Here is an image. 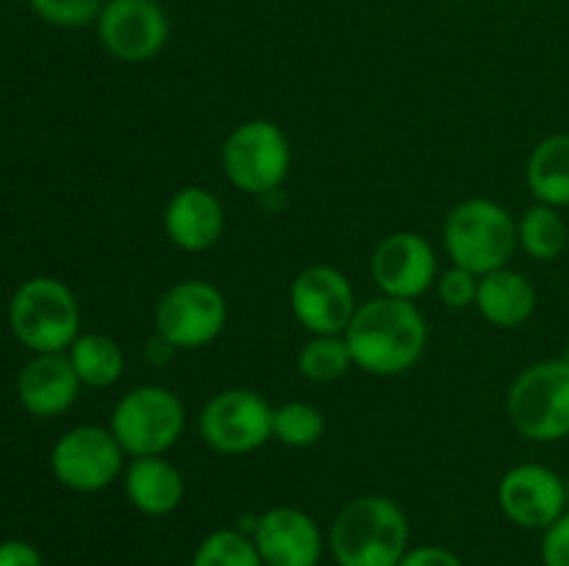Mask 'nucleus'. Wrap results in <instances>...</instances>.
<instances>
[{
	"label": "nucleus",
	"instance_id": "f257e3e1",
	"mask_svg": "<svg viewBox=\"0 0 569 566\" xmlns=\"http://www.w3.org/2000/svg\"><path fill=\"white\" fill-rule=\"evenodd\" d=\"M342 336L353 366L378 377H395L409 372L422 358L428 325L411 300L381 294L356 309Z\"/></svg>",
	"mask_w": 569,
	"mask_h": 566
},
{
	"label": "nucleus",
	"instance_id": "f03ea898",
	"mask_svg": "<svg viewBox=\"0 0 569 566\" xmlns=\"http://www.w3.org/2000/svg\"><path fill=\"white\" fill-rule=\"evenodd\" d=\"M409 549V516L383 494L350 499L331 525L337 566H398Z\"/></svg>",
	"mask_w": 569,
	"mask_h": 566
},
{
	"label": "nucleus",
	"instance_id": "7ed1b4c3",
	"mask_svg": "<svg viewBox=\"0 0 569 566\" xmlns=\"http://www.w3.org/2000/svg\"><path fill=\"white\" fill-rule=\"evenodd\" d=\"M11 333L33 353H64L81 336V309L59 277L39 275L20 283L9 303Z\"/></svg>",
	"mask_w": 569,
	"mask_h": 566
},
{
	"label": "nucleus",
	"instance_id": "20e7f679",
	"mask_svg": "<svg viewBox=\"0 0 569 566\" xmlns=\"http://www.w3.org/2000/svg\"><path fill=\"white\" fill-rule=\"evenodd\" d=\"M442 242L453 266L476 275L503 270L517 244V222L500 203L487 198H470L456 205L442 228Z\"/></svg>",
	"mask_w": 569,
	"mask_h": 566
},
{
	"label": "nucleus",
	"instance_id": "39448f33",
	"mask_svg": "<svg viewBox=\"0 0 569 566\" xmlns=\"http://www.w3.org/2000/svg\"><path fill=\"white\" fill-rule=\"evenodd\" d=\"M109 427L131 458L164 455L181 438L187 411L172 388L144 383L117 400Z\"/></svg>",
	"mask_w": 569,
	"mask_h": 566
},
{
	"label": "nucleus",
	"instance_id": "423d86ee",
	"mask_svg": "<svg viewBox=\"0 0 569 566\" xmlns=\"http://www.w3.org/2000/svg\"><path fill=\"white\" fill-rule=\"evenodd\" d=\"M511 425L531 442L569 436V361H539L515 377L506 397Z\"/></svg>",
	"mask_w": 569,
	"mask_h": 566
},
{
	"label": "nucleus",
	"instance_id": "0eeeda50",
	"mask_svg": "<svg viewBox=\"0 0 569 566\" xmlns=\"http://www.w3.org/2000/svg\"><path fill=\"white\" fill-rule=\"evenodd\" d=\"M222 172L239 192L264 198L272 194L289 175L292 148L276 122L248 120L233 128L220 150Z\"/></svg>",
	"mask_w": 569,
	"mask_h": 566
},
{
	"label": "nucleus",
	"instance_id": "6e6552de",
	"mask_svg": "<svg viewBox=\"0 0 569 566\" xmlns=\"http://www.w3.org/2000/svg\"><path fill=\"white\" fill-rule=\"evenodd\" d=\"M50 469L70 492H103L126 472V449L120 447L111 427L78 425L53 444Z\"/></svg>",
	"mask_w": 569,
	"mask_h": 566
},
{
	"label": "nucleus",
	"instance_id": "1a4fd4ad",
	"mask_svg": "<svg viewBox=\"0 0 569 566\" xmlns=\"http://www.w3.org/2000/svg\"><path fill=\"white\" fill-rule=\"evenodd\" d=\"M200 436L214 453H253L272 438V405L253 388H226L200 411Z\"/></svg>",
	"mask_w": 569,
	"mask_h": 566
},
{
	"label": "nucleus",
	"instance_id": "9d476101",
	"mask_svg": "<svg viewBox=\"0 0 569 566\" xmlns=\"http://www.w3.org/2000/svg\"><path fill=\"white\" fill-rule=\"evenodd\" d=\"M228 322L226 294L209 281H181L156 305V333L178 350H198L214 342Z\"/></svg>",
	"mask_w": 569,
	"mask_h": 566
},
{
	"label": "nucleus",
	"instance_id": "9b49d317",
	"mask_svg": "<svg viewBox=\"0 0 569 566\" xmlns=\"http://www.w3.org/2000/svg\"><path fill=\"white\" fill-rule=\"evenodd\" d=\"M94 22L106 53L126 64L150 61L170 39V20L159 0H106Z\"/></svg>",
	"mask_w": 569,
	"mask_h": 566
},
{
	"label": "nucleus",
	"instance_id": "f8f14e48",
	"mask_svg": "<svg viewBox=\"0 0 569 566\" xmlns=\"http://www.w3.org/2000/svg\"><path fill=\"white\" fill-rule=\"evenodd\" d=\"M292 314L311 336H342L356 314V294L348 277L328 264H311L289 286Z\"/></svg>",
	"mask_w": 569,
	"mask_h": 566
},
{
	"label": "nucleus",
	"instance_id": "ddd939ff",
	"mask_svg": "<svg viewBox=\"0 0 569 566\" xmlns=\"http://www.w3.org/2000/svg\"><path fill=\"white\" fill-rule=\"evenodd\" d=\"M498 505L517 527L545 533L567 514V483L542 464H517L500 477Z\"/></svg>",
	"mask_w": 569,
	"mask_h": 566
},
{
	"label": "nucleus",
	"instance_id": "4468645a",
	"mask_svg": "<svg viewBox=\"0 0 569 566\" xmlns=\"http://www.w3.org/2000/svg\"><path fill=\"white\" fill-rule=\"evenodd\" d=\"M370 272L381 294L415 303L420 294L437 286V253H433L431 242L420 233H389L372 250Z\"/></svg>",
	"mask_w": 569,
	"mask_h": 566
},
{
	"label": "nucleus",
	"instance_id": "2eb2a0df",
	"mask_svg": "<svg viewBox=\"0 0 569 566\" xmlns=\"http://www.w3.org/2000/svg\"><path fill=\"white\" fill-rule=\"evenodd\" d=\"M264 566H320L326 538L306 511L276 505L256 516L250 530Z\"/></svg>",
	"mask_w": 569,
	"mask_h": 566
},
{
	"label": "nucleus",
	"instance_id": "dca6fc26",
	"mask_svg": "<svg viewBox=\"0 0 569 566\" xmlns=\"http://www.w3.org/2000/svg\"><path fill=\"white\" fill-rule=\"evenodd\" d=\"M164 233L183 253H206L226 233V209L211 189L183 186L164 209Z\"/></svg>",
	"mask_w": 569,
	"mask_h": 566
},
{
	"label": "nucleus",
	"instance_id": "f3484780",
	"mask_svg": "<svg viewBox=\"0 0 569 566\" xmlns=\"http://www.w3.org/2000/svg\"><path fill=\"white\" fill-rule=\"evenodd\" d=\"M81 386L83 383L78 381L64 353H39L22 366L17 377V397L28 414L50 420L72 408Z\"/></svg>",
	"mask_w": 569,
	"mask_h": 566
},
{
	"label": "nucleus",
	"instance_id": "a211bd4d",
	"mask_svg": "<svg viewBox=\"0 0 569 566\" xmlns=\"http://www.w3.org/2000/svg\"><path fill=\"white\" fill-rule=\"evenodd\" d=\"M126 483V497L139 514L144 516H167L178 511L183 503V475L176 464L164 455H148V458H131V464L122 472Z\"/></svg>",
	"mask_w": 569,
	"mask_h": 566
},
{
	"label": "nucleus",
	"instance_id": "6ab92c4d",
	"mask_svg": "<svg viewBox=\"0 0 569 566\" xmlns=\"http://www.w3.org/2000/svg\"><path fill=\"white\" fill-rule=\"evenodd\" d=\"M478 314L498 327H520L537 311V289L522 272L495 270L478 277Z\"/></svg>",
	"mask_w": 569,
	"mask_h": 566
},
{
	"label": "nucleus",
	"instance_id": "aec40b11",
	"mask_svg": "<svg viewBox=\"0 0 569 566\" xmlns=\"http://www.w3.org/2000/svg\"><path fill=\"white\" fill-rule=\"evenodd\" d=\"M526 181L537 203L567 209L569 205V133H553L531 150Z\"/></svg>",
	"mask_w": 569,
	"mask_h": 566
},
{
	"label": "nucleus",
	"instance_id": "412c9836",
	"mask_svg": "<svg viewBox=\"0 0 569 566\" xmlns=\"http://www.w3.org/2000/svg\"><path fill=\"white\" fill-rule=\"evenodd\" d=\"M78 381L89 388L114 386L126 372V355L114 338L103 333H81L67 350Z\"/></svg>",
	"mask_w": 569,
	"mask_h": 566
},
{
	"label": "nucleus",
	"instance_id": "4be33fe9",
	"mask_svg": "<svg viewBox=\"0 0 569 566\" xmlns=\"http://www.w3.org/2000/svg\"><path fill=\"white\" fill-rule=\"evenodd\" d=\"M517 244L537 261H556L569 244L565 216L553 205H531L517 222Z\"/></svg>",
	"mask_w": 569,
	"mask_h": 566
},
{
	"label": "nucleus",
	"instance_id": "5701e85b",
	"mask_svg": "<svg viewBox=\"0 0 569 566\" xmlns=\"http://www.w3.org/2000/svg\"><path fill=\"white\" fill-rule=\"evenodd\" d=\"M326 414L311 403H283L272 408V438L295 449L315 447L326 436Z\"/></svg>",
	"mask_w": 569,
	"mask_h": 566
},
{
	"label": "nucleus",
	"instance_id": "b1692460",
	"mask_svg": "<svg viewBox=\"0 0 569 566\" xmlns=\"http://www.w3.org/2000/svg\"><path fill=\"white\" fill-rule=\"evenodd\" d=\"M189 566H264L253 538L239 527H222L198 544Z\"/></svg>",
	"mask_w": 569,
	"mask_h": 566
},
{
	"label": "nucleus",
	"instance_id": "393cba45",
	"mask_svg": "<svg viewBox=\"0 0 569 566\" xmlns=\"http://www.w3.org/2000/svg\"><path fill=\"white\" fill-rule=\"evenodd\" d=\"M353 366L345 336H311L300 347L298 370L306 381L333 383Z\"/></svg>",
	"mask_w": 569,
	"mask_h": 566
},
{
	"label": "nucleus",
	"instance_id": "a878e982",
	"mask_svg": "<svg viewBox=\"0 0 569 566\" xmlns=\"http://www.w3.org/2000/svg\"><path fill=\"white\" fill-rule=\"evenodd\" d=\"M28 3L50 26L81 28L98 20L106 0H28Z\"/></svg>",
	"mask_w": 569,
	"mask_h": 566
},
{
	"label": "nucleus",
	"instance_id": "bb28decb",
	"mask_svg": "<svg viewBox=\"0 0 569 566\" xmlns=\"http://www.w3.org/2000/svg\"><path fill=\"white\" fill-rule=\"evenodd\" d=\"M478 277L481 275H476V272L461 270V266H450L448 272H442V275L437 277L439 300L453 311L467 309V305H476Z\"/></svg>",
	"mask_w": 569,
	"mask_h": 566
},
{
	"label": "nucleus",
	"instance_id": "cd10ccee",
	"mask_svg": "<svg viewBox=\"0 0 569 566\" xmlns=\"http://www.w3.org/2000/svg\"><path fill=\"white\" fill-rule=\"evenodd\" d=\"M539 553H542L545 566H569V511L542 533Z\"/></svg>",
	"mask_w": 569,
	"mask_h": 566
},
{
	"label": "nucleus",
	"instance_id": "c85d7f7f",
	"mask_svg": "<svg viewBox=\"0 0 569 566\" xmlns=\"http://www.w3.org/2000/svg\"><path fill=\"white\" fill-rule=\"evenodd\" d=\"M398 566H465L459 555L439 544H420V547H409L400 558Z\"/></svg>",
	"mask_w": 569,
	"mask_h": 566
},
{
	"label": "nucleus",
	"instance_id": "c756f323",
	"mask_svg": "<svg viewBox=\"0 0 569 566\" xmlns=\"http://www.w3.org/2000/svg\"><path fill=\"white\" fill-rule=\"evenodd\" d=\"M0 566H44V560L33 544L9 538V542H0Z\"/></svg>",
	"mask_w": 569,
	"mask_h": 566
},
{
	"label": "nucleus",
	"instance_id": "7c9ffc66",
	"mask_svg": "<svg viewBox=\"0 0 569 566\" xmlns=\"http://www.w3.org/2000/svg\"><path fill=\"white\" fill-rule=\"evenodd\" d=\"M176 350H178L176 344L167 342L161 333H153V338L144 344V361L153 366H164V364H170V358L176 355Z\"/></svg>",
	"mask_w": 569,
	"mask_h": 566
},
{
	"label": "nucleus",
	"instance_id": "2f4dec72",
	"mask_svg": "<svg viewBox=\"0 0 569 566\" xmlns=\"http://www.w3.org/2000/svg\"><path fill=\"white\" fill-rule=\"evenodd\" d=\"M565 483H567V505H569V475H567Z\"/></svg>",
	"mask_w": 569,
	"mask_h": 566
},
{
	"label": "nucleus",
	"instance_id": "473e14b6",
	"mask_svg": "<svg viewBox=\"0 0 569 566\" xmlns=\"http://www.w3.org/2000/svg\"><path fill=\"white\" fill-rule=\"evenodd\" d=\"M565 361H569V350H567V355H565Z\"/></svg>",
	"mask_w": 569,
	"mask_h": 566
}]
</instances>
